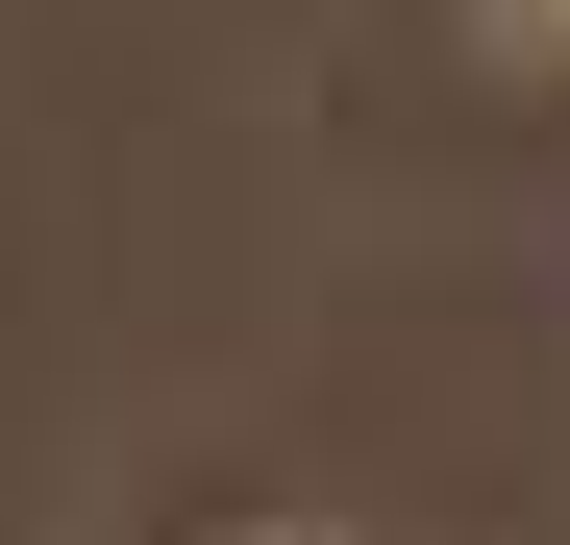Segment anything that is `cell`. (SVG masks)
I'll use <instances>...</instances> for the list:
<instances>
[{"label": "cell", "mask_w": 570, "mask_h": 545, "mask_svg": "<svg viewBox=\"0 0 570 545\" xmlns=\"http://www.w3.org/2000/svg\"><path fill=\"white\" fill-rule=\"evenodd\" d=\"M471 26H497V50H570V0H471Z\"/></svg>", "instance_id": "6da1fadb"}]
</instances>
